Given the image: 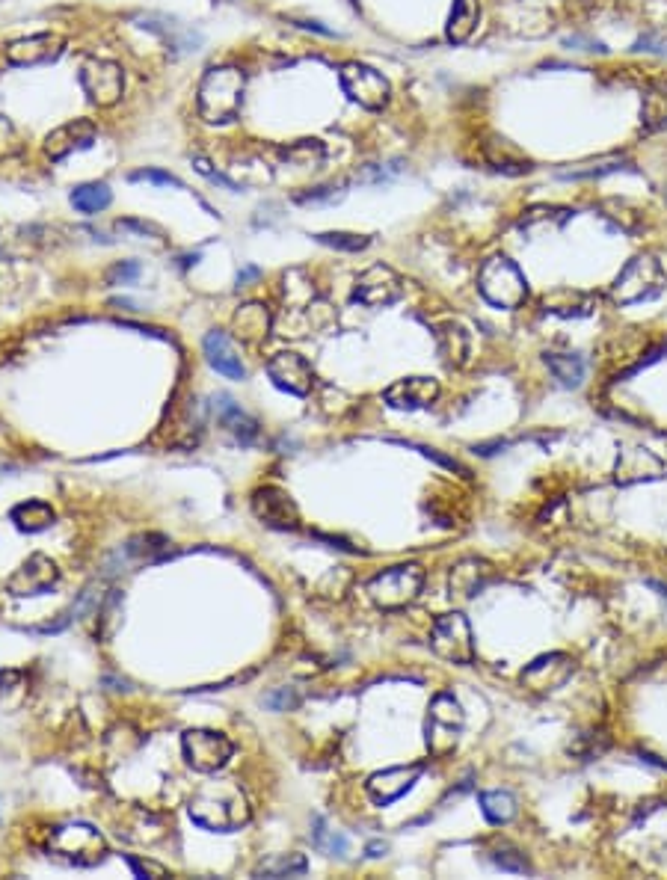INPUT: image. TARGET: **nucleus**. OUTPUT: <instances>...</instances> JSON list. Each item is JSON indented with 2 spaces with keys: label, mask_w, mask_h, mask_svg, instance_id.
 Returning <instances> with one entry per match:
<instances>
[{
  "label": "nucleus",
  "mask_w": 667,
  "mask_h": 880,
  "mask_svg": "<svg viewBox=\"0 0 667 880\" xmlns=\"http://www.w3.org/2000/svg\"><path fill=\"white\" fill-rule=\"evenodd\" d=\"M190 818L214 833H232L238 827H244L250 821V803L247 795L232 783H214L199 789L193 800H190Z\"/></svg>",
  "instance_id": "nucleus-1"
},
{
  "label": "nucleus",
  "mask_w": 667,
  "mask_h": 880,
  "mask_svg": "<svg viewBox=\"0 0 667 880\" xmlns=\"http://www.w3.org/2000/svg\"><path fill=\"white\" fill-rule=\"evenodd\" d=\"M244 92H247V75L238 66L208 69L202 83H199V92H196L199 116L208 125L235 122L241 107H244Z\"/></svg>",
  "instance_id": "nucleus-2"
},
{
  "label": "nucleus",
  "mask_w": 667,
  "mask_h": 880,
  "mask_svg": "<svg viewBox=\"0 0 667 880\" xmlns=\"http://www.w3.org/2000/svg\"><path fill=\"white\" fill-rule=\"evenodd\" d=\"M478 291L496 309H519L528 300V282L507 255H493L481 264Z\"/></svg>",
  "instance_id": "nucleus-3"
},
{
  "label": "nucleus",
  "mask_w": 667,
  "mask_h": 880,
  "mask_svg": "<svg viewBox=\"0 0 667 880\" xmlns=\"http://www.w3.org/2000/svg\"><path fill=\"white\" fill-rule=\"evenodd\" d=\"M667 276L662 270V264L656 261V255L644 252V255H635L623 270L620 276L614 279L611 285V300L620 303V306H635V303H647L653 297H659L665 291Z\"/></svg>",
  "instance_id": "nucleus-4"
},
{
  "label": "nucleus",
  "mask_w": 667,
  "mask_h": 880,
  "mask_svg": "<svg viewBox=\"0 0 667 880\" xmlns=\"http://www.w3.org/2000/svg\"><path fill=\"white\" fill-rule=\"evenodd\" d=\"M421 587H424V569L418 563H401V566H389L380 575H374L365 590L377 608L398 611V608H407L410 602H416Z\"/></svg>",
  "instance_id": "nucleus-5"
},
{
  "label": "nucleus",
  "mask_w": 667,
  "mask_h": 880,
  "mask_svg": "<svg viewBox=\"0 0 667 880\" xmlns=\"http://www.w3.org/2000/svg\"><path fill=\"white\" fill-rule=\"evenodd\" d=\"M463 723H466V715L451 694L433 697V703L427 709V720H424V741H427V750L433 759H448L457 750Z\"/></svg>",
  "instance_id": "nucleus-6"
},
{
  "label": "nucleus",
  "mask_w": 667,
  "mask_h": 880,
  "mask_svg": "<svg viewBox=\"0 0 667 880\" xmlns=\"http://www.w3.org/2000/svg\"><path fill=\"white\" fill-rule=\"evenodd\" d=\"M48 851L57 854L60 860L72 863V866H81V869H92L107 857L104 836L92 824H81V821L57 827L51 833Z\"/></svg>",
  "instance_id": "nucleus-7"
},
{
  "label": "nucleus",
  "mask_w": 667,
  "mask_h": 880,
  "mask_svg": "<svg viewBox=\"0 0 667 880\" xmlns=\"http://www.w3.org/2000/svg\"><path fill=\"white\" fill-rule=\"evenodd\" d=\"M181 750L187 765L199 774H217L235 753L232 741L214 729H187L181 735Z\"/></svg>",
  "instance_id": "nucleus-8"
},
{
  "label": "nucleus",
  "mask_w": 667,
  "mask_h": 880,
  "mask_svg": "<svg viewBox=\"0 0 667 880\" xmlns=\"http://www.w3.org/2000/svg\"><path fill=\"white\" fill-rule=\"evenodd\" d=\"M430 649L451 661V664H472L475 661V638H472V626L463 614H442L433 629H430Z\"/></svg>",
  "instance_id": "nucleus-9"
},
{
  "label": "nucleus",
  "mask_w": 667,
  "mask_h": 880,
  "mask_svg": "<svg viewBox=\"0 0 667 880\" xmlns=\"http://www.w3.org/2000/svg\"><path fill=\"white\" fill-rule=\"evenodd\" d=\"M573 673H576V658L573 655H567V652H546V655L534 658L519 673V682L531 694L546 697V694H555L558 688H564L573 679Z\"/></svg>",
  "instance_id": "nucleus-10"
},
{
  "label": "nucleus",
  "mask_w": 667,
  "mask_h": 880,
  "mask_svg": "<svg viewBox=\"0 0 667 880\" xmlns=\"http://www.w3.org/2000/svg\"><path fill=\"white\" fill-rule=\"evenodd\" d=\"M341 89L347 92V98L350 101H356L359 107H365V110H383L386 104H389V98H392V86H389V80L383 78L377 69H371V66H365V63H347L344 69H341Z\"/></svg>",
  "instance_id": "nucleus-11"
},
{
  "label": "nucleus",
  "mask_w": 667,
  "mask_h": 880,
  "mask_svg": "<svg viewBox=\"0 0 667 880\" xmlns=\"http://www.w3.org/2000/svg\"><path fill=\"white\" fill-rule=\"evenodd\" d=\"M81 86L95 107H113L125 92V72L104 57H86L81 63Z\"/></svg>",
  "instance_id": "nucleus-12"
},
{
  "label": "nucleus",
  "mask_w": 667,
  "mask_h": 880,
  "mask_svg": "<svg viewBox=\"0 0 667 880\" xmlns=\"http://www.w3.org/2000/svg\"><path fill=\"white\" fill-rule=\"evenodd\" d=\"M404 297V279L389 264H371L353 285V303L368 309L395 306Z\"/></svg>",
  "instance_id": "nucleus-13"
},
{
  "label": "nucleus",
  "mask_w": 667,
  "mask_h": 880,
  "mask_svg": "<svg viewBox=\"0 0 667 880\" xmlns=\"http://www.w3.org/2000/svg\"><path fill=\"white\" fill-rule=\"evenodd\" d=\"M267 377L273 380L276 389L294 395V398H309L315 389V368L300 356V353H276L267 362Z\"/></svg>",
  "instance_id": "nucleus-14"
},
{
  "label": "nucleus",
  "mask_w": 667,
  "mask_h": 880,
  "mask_svg": "<svg viewBox=\"0 0 667 880\" xmlns=\"http://www.w3.org/2000/svg\"><path fill=\"white\" fill-rule=\"evenodd\" d=\"M57 578H60L57 563L48 558V555L36 552V555H30V558L24 560V563L9 575V581H6V593H12V596H18V599H24V596H42V593H48V590L57 584Z\"/></svg>",
  "instance_id": "nucleus-15"
},
{
  "label": "nucleus",
  "mask_w": 667,
  "mask_h": 880,
  "mask_svg": "<svg viewBox=\"0 0 667 880\" xmlns=\"http://www.w3.org/2000/svg\"><path fill=\"white\" fill-rule=\"evenodd\" d=\"M66 51V36L60 33H36V36H24L6 45V60L18 69H30V66H45L60 60Z\"/></svg>",
  "instance_id": "nucleus-16"
},
{
  "label": "nucleus",
  "mask_w": 667,
  "mask_h": 880,
  "mask_svg": "<svg viewBox=\"0 0 667 880\" xmlns=\"http://www.w3.org/2000/svg\"><path fill=\"white\" fill-rule=\"evenodd\" d=\"M252 513L264 525L279 528V531L297 528V522H300L291 495L285 489H279V486H261V489H255V495H252Z\"/></svg>",
  "instance_id": "nucleus-17"
},
{
  "label": "nucleus",
  "mask_w": 667,
  "mask_h": 880,
  "mask_svg": "<svg viewBox=\"0 0 667 880\" xmlns=\"http://www.w3.org/2000/svg\"><path fill=\"white\" fill-rule=\"evenodd\" d=\"M421 765H401V768H386V771H377L368 777L365 783V792L368 798L374 800L377 806H389L395 800H401L421 777Z\"/></svg>",
  "instance_id": "nucleus-18"
},
{
  "label": "nucleus",
  "mask_w": 667,
  "mask_h": 880,
  "mask_svg": "<svg viewBox=\"0 0 667 880\" xmlns=\"http://www.w3.org/2000/svg\"><path fill=\"white\" fill-rule=\"evenodd\" d=\"M95 125L89 119H75V122H66L60 128H54L48 137H45V155L51 160H66L75 152H84L95 143Z\"/></svg>",
  "instance_id": "nucleus-19"
},
{
  "label": "nucleus",
  "mask_w": 667,
  "mask_h": 880,
  "mask_svg": "<svg viewBox=\"0 0 667 880\" xmlns=\"http://www.w3.org/2000/svg\"><path fill=\"white\" fill-rule=\"evenodd\" d=\"M439 398V383L433 377H407V380H398L392 383L386 392H383V400L392 406V409H427L430 403H436Z\"/></svg>",
  "instance_id": "nucleus-20"
},
{
  "label": "nucleus",
  "mask_w": 667,
  "mask_h": 880,
  "mask_svg": "<svg viewBox=\"0 0 667 880\" xmlns=\"http://www.w3.org/2000/svg\"><path fill=\"white\" fill-rule=\"evenodd\" d=\"M665 463L647 451V448H626L617 460V469H614V480L620 486H632V483H641V480H659L665 478Z\"/></svg>",
  "instance_id": "nucleus-21"
},
{
  "label": "nucleus",
  "mask_w": 667,
  "mask_h": 880,
  "mask_svg": "<svg viewBox=\"0 0 667 880\" xmlns=\"http://www.w3.org/2000/svg\"><path fill=\"white\" fill-rule=\"evenodd\" d=\"M202 350H205L208 365L217 374H223L226 380H238V383L247 380V368H244V362H241V356H238V350H235V344H232V338L226 332H220V329L208 332L205 341H202Z\"/></svg>",
  "instance_id": "nucleus-22"
},
{
  "label": "nucleus",
  "mask_w": 667,
  "mask_h": 880,
  "mask_svg": "<svg viewBox=\"0 0 667 880\" xmlns=\"http://www.w3.org/2000/svg\"><path fill=\"white\" fill-rule=\"evenodd\" d=\"M490 578H493V569H490L487 560L463 558L460 563L451 566V578H448V584H451V593H454V596H460V599H472L475 593L484 590V584H487Z\"/></svg>",
  "instance_id": "nucleus-23"
},
{
  "label": "nucleus",
  "mask_w": 667,
  "mask_h": 880,
  "mask_svg": "<svg viewBox=\"0 0 667 880\" xmlns=\"http://www.w3.org/2000/svg\"><path fill=\"white\" fill-rule=\"evenodd\" d=\"M273 329V315H270V309L264 306V303H244L238 312H235V318H232V332L241 338V341H247V344H258V341H264L267 338V332Z\"/></svg>",
  "instance_id": "nucleus-24"
},
{
  "label": "nucleus",
  "mask_w": 667,
  "mask_h": 880,
  "mask_svg": "<svg viewBox=\"0 0 667 880\" xmlns=\"http://www.w3.org/2000/svg\"><path fill=\"white\" fill-rule=\"evenodd\" d=\"M143 27L152 30V33H158L175 51H196L202 45V36L199 33H193L190 27H184L181 21L167 18V15H146L143 18Z\"/></svg>",
  "instance_id": "nucleus-25"
},
{
  "label": "nucleus",
  "mask_w": 667,
  "mask_h": 880,
  "mask_svg": "<svg viewBox=\"0 0 667 880\" xmlns=\"http://www.w3.org/2000/svg\"><path fill=\"white\" fill-rule=\"evenodd\" d=\"M478 18H481V3L478 0H454L451 15H448V27H445L448 42H454V45L469 42V36L478 27Z\"/></svg>",
  "instance_id": "nucleus-26"
},
{
  "label": "nucleus",
  "mask_w": 667,
  "mask_h": 880,
  "mask_svg": "<svg viewBox=\"0 0 667 880\" xmlns=\"http://www.w3.org/2000/svg\"><path fill=\"white\" fill-rule=\"evenodd\" d=\"M69 202H72V208H75L78 214L92 217V214H101V211L110 208V202H113V190H110V184H104V181H86V184L72 187Z\"/></svg>",
  "instance_id": "nucleus-27"
},
{
  "label": "nucleus",
  "mask_w": 667,
  "mask_h": 880,
  "mask_svg": "<svg viewBox=\"0 0 667 880\" xmlns=\"http://www.w3.org/2000/svg\"><path fill=\"white\" fill-rule=\"evenodd\" d=\"M9 519L15 522L18 531H24V534H39V531H45V528L54 525L57 513H54L51 504H45V501H24V504L12 507Z\"/></svg>",
  "instance_id": "nucleus-28"
},
{
  "label": "nucleus",
  "mask_w": 667,
  "mask_h": 880,
  "mask_svg": "<svg viewBox=\"0 0 667 880\" xmlns=\"http://www.w3.org/2000/svg\"><path fill=\"white\" fill-rule=\"evenodd\" d=\"M641 122L647 131H665L667 128V80H659L647 89L644 107H641Z\"/></svg>",
  "instance_id": "nucleus-29"
},
{
  "label": "nucleus",
  "mask_w": 667,
  "mask_h": 880,
  "mask_svg": "<svg viewBox=\"0 0 667 880\" xmlns=\"http://www.w3.org/2000/svg\"><path fill=\"white\" fill-rule=\"evenodd\" d=\"M439 350H442L448 365L463 368L469 362V332L463 326H457V323H448L439 332Z\"/></svg>",
  "instance_id": "nucleus-30"
},
{
  "label": "nucleus",
  "mask_w": 667,
  "mask_h": 880,
  "mask_svg": "<svg viewBox=\"0 0 667 880\" xmlns=\"http://www.w3.org/2000/svg\"><path fill=\"white\" fill-rule=\"evenodd\" d=\"M220 418H223V424L244 442V445H250L252 439L258 436V424L252 421L247 412H241V406H235L232 398H226V395H220Z\"/></svg>",
  "instance_id": "nucleus-31"
},
{
  "label": "nucleus",
  "mask_w": 667,
  "mask_h": 880,
  "mask_svg": "<svg viewBox=\"0 0 667 880\" xmlns=\"http://www.w3.org/2000/svg\"><path fill=\"white\" fill-rule=\"evenodd\" d=\"M546 365H549V371L555 374V380L561 386H567V389L582 386L584 362L579 356H570V353H546Z\"/></svg>",
  "instance_id": "nucleus-32"
},
{
  "label": "nucleus",
  "mask_w": 667,
  "mask_h": 880,
  "mask_svg": "<svg viewBox=\"0 0 667 880\" xmlns=\"http://www.w3.org/2000/svg\"><path fill=\"white\" fill-rule=\"evenodd\" d=\"M309 863L303 854H282V857H270L255 869V878H297L306 875Z\"/></svg>",
  "instance_id": "nucleus-33"
},
{
  "label": "nucleus",
  "mask_w": 667,
  "mask_h": 880,
  "mask_svg": "<svg viewBox=\"0 0 667 880\" xmlns=\"http://www.w3.org/2000/svg\"><path fill=\"white\" fill-rule=\"evenodd\" d=\"M481 812L487 815L490 824H507V821L516 818L519 803H516V798L510 792H501V789L499 792H484L481 795Z\"/></svg>",
  "instance_id": "nucleus-34"
},
{
  "label": "nucleus",
  "mask_w": 667,
  "mask_h": 880,
  "mask_svg": "<svg viewBox=\"0 0 667 880\" xmlns=\"http://www.w3.org/2000/svg\"><path fill=\"white\" fill-rule=\"evenodd\" d=\"M312 842L321 854L327 857H344L347 854V839L327 824V818L315 815L312 818Z\"/></svg>",
  "instance_id": "nucleus-35"
},
{
  "label": "nucleus",
  "mask_w": 667,
  "mask_h": 880,
  "mask_svg": "<svg viewBox=\"0 0 667 880\" xmlns=\"http://www.w3.org/2000/svg\"><path fill=\"white\" fill-rule=\"evenodd\" d=\"M279 155L294 166H321L327 158V149L321 140H297V143L279 149Z\"/></svg>",
  "instance_id": "nucleus-36"
},
{
  "label": "nucleus",
  "mask_w": 667,
  "mask_h": 880,
  "mask_svg": "<svg viewBox=\"0 0 667 880\" xmlns=\"http://www.w3.org/2000/svg\"><path fill=\"white\" fill-rule=\"evenodd\" d=\"M315 240L324 243V246L341 249V252H362V249L371 246L368 235H350V232H321V235H315Z\"/></svg>",
  "instance_id": "nucleus-37"
},
{
  "label": "nucleus",
  "mask_w": 667,
  "mask_h": 880,
  "mask_svg": "<svg viewBox=\"0 0 667 880\" xmlns=\"http://www.w3.org/2000/svg\"><path fill=\"white\" fill-rule=\"evenodd\" d=\"M493 863L499 866L501 872H513V875H528L531 872L525 854H519L516 848H507V845H501V848L493 851Z\"/></svg>",
  "instance_id": "nucleus-38"
},
{
  "label": "nucleus",
  "mask_w": 667,
  "mask_h": 880,
  "mask_svg": "<svg viewBox=\"0 0 667 880\" xmlns=\"http://www.w3.org/2000/svg\"><path fill=\"white\" fill-rule=\"evenodd\" d=\"M21 149H24V143H21L18 128L6 116H0V160L21 155Z\"/></svg>",
  "instance_id": "nucleus-39"
},
{
  "label": "nucleus",
  "mask_w": 667,
  "mask_h": 880,
  "mask_svg": "<svg viewBox=\"0 0 667 880\" xmlns=\"http://www.w3.org/2000/svg\"><path fill=\"white\" fill-rule=\"evenodd\" d=\"M264 706L273 709V712H291V709L300 706V697L291 688H276V691L264 694Z\"/></svg>",
  "instance_id": "nucleus-40"
},
{
  "label": "nucleus",
  "mask_w": 667,
  "mask_h": 880,
  "mask_svg": "<svg viewBox=\"0 0 667 880\" xmlns=\"http://www.w3.org/2000/svg\"><path fill=\"white\" fill-rule=\"evenodd\" d=\"M131 181H149V184H161V187L184 190L181 178H175L172 172H164V169H137V172H131Z\"/></svg>",
  "instance_id": "nucleus-41"
},
{
  "label": "nucleus",
  "mask_w": 667,
  "mask_h": 880,
  "mask_svg": "<svg viewBox=\"0 0 667 880\" xmlns=\"http://www.w3.org/2000/svg\"><path fill=\"white\" fill-rule=\"evenodd\" d=\"M107 279H110V285H134L140 279V264L137 261H119V264L110 267Z\"/></svg>",
  "instance_id": "nucleus-42"
},
{
  "label": "nucleus",
  "mask_w": 667,
  "mask_h": 880,
  "mask_svg": "<svg viewBox=\"0 0 667 880\" xmlns=\"http://www.w3.org/2000/svg\"><path fill=\"white\" fill-rule=\"evenodd\" d=\"M125 863L131 866L134 878H164L167 869L161 863H152V860H140V857H125Z\"/></svg>",
  "instance_id": "nucleus-43"
},
{
  "label": "nucleus",
  "mask_w": 667,
  "mask_h": 880,
  "mask_svg": "<svg viewBox=\"0 0 667 880\" xmlns=\"http://www.w3.org/2000/svg\"><path fill=\"white\" fill-rule=\"evenodd\" d=\"M193 166H196V172H202L208 181H214V184H220V187H226V190H232V193H238L241 187L232 181V178H226L223 172H217V169H211V163L205 158H193Z\"/></svg>",
  "instance_id": "nucleus-44"
},
{
  "label": "nucleus",
  "mask_w": 667,
  "mask_h": 880,
  "mask_svg": "<svg viewBox=\"0 0 667 880\" xmlns=\"http://www.w3.org/2000/svg\"><path fill=\"white\" fill-rule=\"evenodd\" d=\"M116 229L119 232H137V235H158V238H164V232L155 223H143V220H119Z\"/></svg>",
  "instance_id": "nucleus-45"
},
{
  "label": "nucleus",
  "mask_w": 667,
  "mask_h": 880,
  "mask_svg": "<svg viewBox=\"0 0 667 880\" xmlns=\"http://www.w3.org/2000/svg\"><path fill=\"white\" fill-rule=\"evenodd\" d=\"M338 187H315L312 193H300L297 196V202H335V199H341V193H335Z\"/></svg>",
  "instance_id": "nucleus-46"
},
{
  "label": "nucleus",
  "mask_w": 667,
  "mask_h": 880,
  "mask_svg": "<svg viewBox=\"0 0 667 880\" xmlns=\"http://www.w3.org/2000/svg\"><path fill=\"white\" fill-rule=\"evenodd\" d=\"M21 682V673L18 670H0V694L6 691V688H15Z\"/></svg>",
  "instance_id": "nucleus-47"
},
{
  "label": "nucleus",
  "mask_w": 667,
  "mask_h": 880,
  "mask_svg": "<svg viewBox=\"0 0 667 880\" xmlns=\"http://www.w3.org/2000/svg\"><path fill=\"white\" fill-rule=\"evenodd\" d=\"M297 27H303V30H315V33H321V36H333V30L330 27H324L321 21H294Z\"/></svg>",
  "instance_id": "nucleus-48"
},
{
  "label": "nucleus",
  "mask_w": 667,
  "mask_h": 880,
  "mask_svg": "<svg viewBox=\"0 0 667 880\" xmlns=\"http://www.w3.org/2000/svg\"><path fill=\"white\" fill-rule=\"evenodd\" d=\"M365 851H368V857H374V860H377V857H383V854L389 851V845L377 839V842H368V848H365Z\"/></svg>",
  "instance_id": "nucleus-49"
},
{
  "label": "nucleus",
  "mask_w": 667,
  "mask_h": 880,
  "mask_svg": "<svg viewBox=\"0 0 667 880\" xmlns=\"http://www.w3.org/2000/svg\"><path fill=\"white\" fill-rule=\"evenodd\" d=\"M255 276H261V270H258V267H247V270H244V273L238 276V285L250 282V279H255Z\"/></svg>",
  "instance_id": "nucleus-50"
}]
</instances>
